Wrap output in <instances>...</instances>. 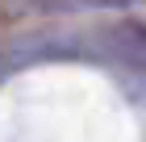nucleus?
Masks as SVG:
<instances>
[{
	"mask_svg": "<svg viewBox=\"0 0 146 142\" xmlns=\"http://www.w3.org/2000/svg\"><path fill=\"white\" fill-rule=\"evenodd\" d=\"M113 4H129V0H42V9H113Z\"/></svg>",
	"mask_w": 146,
	"mask_h": 142,
	"instance_id": "1",
	"label": "nucleus"
}]
</instances>
